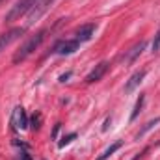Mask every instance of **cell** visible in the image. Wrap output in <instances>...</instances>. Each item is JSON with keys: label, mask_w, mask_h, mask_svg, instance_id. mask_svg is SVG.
<instances>
[{"label": "cell", "mask_w": 160, "mask_h": 160, "mask_svg": "<svg viewBox=\"0 0 160 160\" xmlns=\"http://www.w3.org/2000/svg\"><path fill=\"white\" fill-rule=\"evenodd\" d=\"M45 36H47V30H39L38 34L30 36L28 39L21 45V48L13 54V63H21V62H24V60H26V58H28L36 48H39V45L43 43Z\"/></svg>", "instance_id": "6da1fadb"}, {"label": "cell", "mask_w": 160, "mask_h": 160, "mask_svg": "<svg viewBox=\"0 0 160 160\" xmlns=\"http://www.w3.org/2000/svg\"><path fill=\"white\" fill-rule=\"evenodd\" d=\"M38 2H39V0H19V2L9 9V13L6 15V22H11V21L19 19L21 15H24L26 11H30Z\"/></svg>", "instance_id": "7a4b0ae2"}, {"label": "cell", "mask_w": 160, "mask_h": 160, "mask_svg": "<svg viewBox=\"0 0 160 160\" xmlns=\"http://www.w3.org/2000/svg\"><path fill=\"white\" fill-rule=\"evenodd\" d=\"M78 47H80L78 39H62V41H58V43L52 47L50 52L60 54V56H69V54H73L75 50H78Z\"/></svg>", "instance_id": "3957f363"}, {"label": "cell", "mask_w": 160, "mask_h": 160, "mask_svg": "<svg viewBox=\"0 0 160 160\" xmlns=\"http://www.w3.org/2000/svg\"><path fill=\"white\" fill-rule=\"evenodd\" d=\"M54 2H56V0H39V2L30 9V13H28V24H32L34 21H38L39 17H43Z\"/></svg>", "instance_id": "277c9868"}, {"label": "cell", "mask_w": 160, "mask_h": 160, "mask_svg": "<svg viewBox=\"0 0 160 160\" xmlns=\"http://www.w3.org/2000/svg\"><path fill=\"white\" fill-rule=\"evenodd\" d=\"M11 125H13V128H17V130H24L30 123H28V116H26V112H24V108L22 106H17L15 110H13V114H11Z\"/></svg>", "instance_id": "5b68a950"}, {"label": "cell", "mask_w": 160, "mask_h": 160, "mask_svg": "<svg viewBox=\"0 0 160 160\" xmlns=\"http://www.w3.org/2000/svg\"><path fill=\"white\" fill-rule=\"evenodd\" d=\"M24 34V28H21V26H17V28H11L9 32H6V34H2L0 36V52L6 48V47H9L13 41H17L21 36Z\"/></svg>", "instance_id": "8992f818"}, {"label": "cell", "mask_w": 160, "mask_h": 160, "mask_svg": "<svg viewBox=\"0 0 160 160\" xmlns=\"http://www.w3.org/2000/svg\"><path fill=\"white\" fill-rule=\"evenodd\" d=\"M95 30H97V24L95 22H88V24H82L78 30H77V39L80 43H86L95 36Z\"/></svg>", "instance_id": "52a82bcc"}, {"label": "cell", "mask_w": 160, "mask_h": 160, "mask_svg": "<svg viewBox=\"0 0 160 160\" xmlns=\"http://www.w3.org/2000/svg\"><path fill=\"white\" fill-rule=\"evenodd\" d=\"M106 71H108V62H101V63H99V65H95V69L86 77V82H88V84L99 82V80L106 75Z\"/></svg>", "instance_id": "ba28073f"}, {"label": "cell", "mask_w": 160, "mask_h": 160, "mask_svg": "<svg viewBox=\"0 0 160 160\" xmlns=\"http://www.w3.org/2000/svg\"><path fill=\"white\" fill-rule=\"evenodd\" d=\"M145 75H147V71L145 69H140V71H136L130 78H128V82L125 84V91L127 93H130V91H134L142 82H143V78H145Z\"/></svg>", "instance_id": "9c48e42d"}, {"label": "cell", "mask_w": 160, "mask_h": 160, "mask_svg": "<svg viewBox=\"0 0 160 160\" xmlns=\"http://www.w3.org/2000/svg\"><path fill=\"white\" fill-rule=\"evenodd\" d=\"M145 48V41H140L138 45H134L132 48H130V52H127L125 56H123V60L127 62V63H130V62H134L140 54H142V50Z\"/></svg>", "instance_id": "30bf717a"}, {"label": "cell", "mask_w": 160, "mask_h": 160, "mask_svg": "<svg viewBox=\"0 0 160 160\" xmlns=\"http://www.w3.org/2000/svg\"><path fill=\"white\" fill-rule=\"evenodd\" d=\"M121 145H123V142H121V140H119V142H114V143H112V145H110L102 155H101V157H97L95 160H108L114 153H116V151H118V149H121Z\"/></svg>", "instance_id": "8fae6325"}, {"label": "cell", "mask_w": 160, "mask_h": 160, "mask_svg": "<svg viewBox=\"0 0 160 160\" xmlns=\"http://www.w3.org/2000/svg\"><path fill=\"white\" fill-rule=\"evenodd\" d=\"M158 123H160V118H155V119L147 121V123L143 125V128H140V132L136 134V140H140V138H143V136H145V132H149L151 128H155V127H157Z\"/></svg>", "instance_id": "7c38bea8"}, {"label": "cell", "mask_w": 160, "mask_h": 160, "mask_svg": "<svg viewBox=\"0 0 160 160\" xmlns=\"http://www.w3.org/2000/svg\"><path fill=\"white\" fill-rule=\"evenodd\" d=\"M143 102H145V97L140 95V99L136 101V106H134V110H132V114H130V121H134L136 118H138V114H140L142 108H143Z\"/></svg>", "instance_id": "4fadbf2b"}, {"label": "cell", "mask_w": 160, "mask_h": 160, "mask_svg": "<svg viewBox=\"0 0 160 160\" xmlns=\"http://www.w3.org/2000/svg\"><path fill=\"white\" fill-rule=\"evenodd\" d=\"M75 138H77V132H71V134L63 136V138H62V142H60L58 145H60V147H65V145H69V143H71V142H73Z\"/></svg>", "instance_id": "5bb4252c"}, {"label": "cell", "mask_w": 160, "mask_h": 160, "mask_svg": "<svg viewBox=\"0 0 160 160\" xmlns=\"http://www.w3.org/2000/svg\"><path fill=\"white\" fill-rule=\"evenodd\" d=\"M39 123H41V114H34V118H32V128L38 130V128L41 127Z\"/></svg>", "instance_id": "9a60e30c"}, {"label": "cell", "mask_w": 160, "mask_h": 160, "mask_svg": "<svg viewBox=\"0 0 160 160\" xmlns=\"http://www.w3.org/2000/svg\"><path fill=\"white\" fill-rule=\"evenodd\" d=\"M158 50H160V30L157 32L155 41H153V52H158Z\"/></svg>", "instance_id": "2e32d148"}, {"label": "cell", "mask_w": 160, "mask_h": 160, "mask_svg": "<svg viewBox=\"0 0 160 160\" xmlns=\"http://www.w3.org/2000/svg\"><path fill=\"white\" fill-rule=\"evenodd\" d=\"M17 160H32V157H30L26 151H21V153L17 155Z\"/></svg>", "instance_id": "e0dca14e"}, {"label": "cell", "mask_w": 160, "mask_h": 160, "mask_svg": "<svg viewBox=\"0 0 160 160\" xmlns=\"http://www.w3.org/2000/svg\"><path fill=\"white\" fill-rule=\"evenodd\" d=\"M110 123H112V119H106V121H104V127H102V130H106V128H108V125H110Z\"/></svg>", "instance_id": "ac0fdd59"}, {"label": "cell", "mask_w": 160, "mask_h": 160, "mask_svg": "<svg viewBox=\"0 0 160 160\" xmlns=\"http://www.w3.org/2000/svg\"><path fill=\"white\" fill-rule=\"evenodd\" d=\"M69 77H71V73H65V75H63V77H62L60 80H62V82H65V80L69 78Z\"/></svg>", "instance_id": "d6986e66"}, {"label": "cell", "mask_w": 160, "mask_h": 160, "mask_svg": "<svg viewBox=\"0 0 160 160\" xmlns=\"http://www.w3.org/2000/svg\"><path fill=\"white\" fill-rule=\"evenodd\" d=\"M58 130H60V125H56V127H54V132H52V136H54V138H56V134H58Z\"/></svg>", "instance_id": "ffe728a7"}, {"label": "cell", "mask_w": 160, "mask_h": 160, "mask_svg": "<svg viewBox=\"0 0 160 160\" xmlns=\"http://www.w3.org/2000/svg\"><path fill=\"white\" fill-rule=\"evenodd\" d=\"M6 2H8V0H0V6H2V4H6Z\"/></svg>", "instance_id": "44dd1931"}]
</instances>
